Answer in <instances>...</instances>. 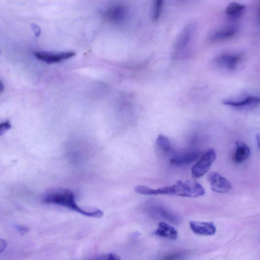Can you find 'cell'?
Segmentation results:
<instances>
[{
	"mask_svg": "<svg viewBox=\"0 0 260 260\" xmlns=\"http://www.w3.org/2000/svg\"><path fill=\"white\" fill-rule=\"evenodd\" d=\"M242 58L243 56L240 53L223 52L215 57L213 62L218 68L232 71L238 67Z\"/></svg>",
	"mask_w": 260,
	"mask_h": 260,
	"instance_id": "4",
	"label": "cell"
},
{
	"mask_svg": "<svg viewBox=\"0 0 260 260\" xmlns=\"http://www.w3.org/2000/svg\"><path fill=\"white\" fill-rule=\"evenodd\" d=\"M7 247L6 242L2 239H0V253L3 252Z\"/></svg>",
	"mask_w": 260,
	"mask_h": 260,
	"instance_id": "23",
	"label": "cell"
},
{
	"mask_svg": "<svg viewBox=\"0 0 260 260\" xmlns=\"http://www.w3.org/2000/svg\"><path fill=\"white\" fill-rule=\"evenodd\" d=\"M256 140L257 141V145H258V147L259 148V136L257 135L256 136Z\"/></svg>",
	"mask_w": 260,
	"mask_h": 260,
	"instance_id": "26",
	"label": "cell"
},
{
	"mask_svg": "<svg viewBox=\"0 0 260 260\" xmlns=\"http://www.w3.org/2000/svg\"><path fill=\"white\" fill-rule=\"evenodd\" d=\"M200 156L198 151L192 150L174 155L170 160V163L175 166L190 164L198 159Z\"/></svg>",
	"mask_w": 260,
	"mask_h": 260,
	"instance_id": "11",
	"label": "cell"
},
{
	"mask_svg": "<svg viewBox=\"0 0 260 260\" xmlns=\"http://www.w3.org/2000/svg\"><path fill=\"white\" fill-rule=\"evenodd\" d=\"M126 14V8L122 5H118L107 9L104 13V16L108 21L117 23L122 21Z\"/></svg>",
	"mask_w": 260,
	"mask_h": 260,
	"instance_id": "12",
	"label": "cell"
},
{
	"mask_svg": "<svg viewBox=\"0 0 260 260\" xmlns=\"http://www.w3.org/2000/svg\"><path fill=\"white\" fill-rule=\"evenodd\" d=\"M236 149L234 155V160L237 164H240L247 159L250 155V149L243 141L236 142Z\"/></svg>",
	"mask_w": 260,
	"mask_h": 260,
	"instance_id": "14",
	"label": "cell"
},
{
	"mask_svg": "<svg viewBox=\"0 0 260 260\" xmlns=\"http://www.w3.org/2000/svg\"><path fill=\"white\" fill-rule=\"evenodd\" d=\"M216 156V151L213 148H211L206 150L200 159L192 167V176L194 178H199L204 175L215 160Z\"/></svg>",
	"mask_w": 260,
	"mask_h": 260,
	"instance_id": "5",
	"label": "cell"
},
{
	"mask_svg": "<svg viewBox=\"0 0 260 260\" xmlns=\"http://www.w3.org/2000/svg\"><path fill=\"white\" fill-rule=\"evenodd\" d=\"M182 256L180 254L171 255L166 257L164 260H179Z\"/></svg>",
	"mask_w": 260,
	"mask_h": 260,
	"instance_id": "22",
	"label": "cell"
},
{
	"mask_svg": "<svg viewBox=\"0 0 260 260\" xmlns=\"http://www.w3.org/2000/svg\"><path fill=\"white\" fill-rule=\"evenodd\" d=\"M224 105L239 109H248L256 107L259 103V98L249 95L238 100L226 99L222 102Z\"/></svg>",
	"mask_w": 260,
	"mask_h": 260,
	"instance_id": "8",
	"label": "cell"
},
{
	"mask_svg": "<svg viewBox=\"0 0 260 260\" xmlns=\"http://www.w3.org/2000/svg\"><path fill=\"white\" fill-rule=\"evenodd\" d=\"M136 192L144 195H170L184 197L197 198L204 195L205 191L198 182L191 180H178L169 186L153 189L143 185L135 187Z\"/></svg>",
	"mask_w": 260,
	"mask_h": 260,
	"instance_id": "1",
	"label": "cell"
},
{
	"mask_svg": "<svg viewBox=\"0 0 260 260\" xmlns=\"http://www.w3.org/2000/svg\"><path fill=\"white\" fill-rule=\"evenodd\" d=\"M211 189L217 193H224L229 191L232 185L224 177L216 172H212L208 176Z\"/></svg>",
	"mask_w": 260,
	"mask_h": 260,
	"instance_id": "6",
	"label": "cell"
},
{
	"mask_svg": "<svg viewBox=\"0 0 260 260\" xmlns=\"http://www.w3.org/2000/svg\"><path fill=\"white\" fill-rule=\"evenodd\" d=\"M17 229L18 231L22 234H24L28 231V228L24 226H17Z\"/></svg>",
	"mask_w": 260,
	"mask_h": 260,
	"instance_id": "24",
	"label": "cell"
},
{
	"mask_svg": "<svg viewBox=\"0 0 260 260\" xmlns=\"http://www.w3.org/2000/svg\"><path fill=\"white\" fill-rule=\"evenodd\" d=\"M189 226L194 234L201 236H212L216 231V226L212 222L191 221Z\"/></svg>",
	"mask_w": 260,
	"mask_h": 260,
	"instance_id": "10",
	"label": "cell"
},
{
	"mask_svg": "<svg viewBox=\"0 0 260 260\" xmlns=\"http://www.w3.org/2000/svg\"><path fill=\"white\" fill-rule=\"evenodd\" d=\"M245 9V5L237 2H232L226 7L225 13L230 18L236 19L241 16Z\"/></svg>",
	"mask_w": 260,
	"mask_h": 260,
	"instance_id": "15",
	"label": "cell"
},
{
	"mask_svg": "<svg viewBox=\"0 0 260 260\" xmlns=\"http://www.w3.org/2000/svg\"><path fill=\"white\" fill-rule=\"evenodd\" d=\"M87 260H121L120 257L115 253H109L97 256Z\"/></svg>",
	"mask_w": 260,
	"mask_h": 260,
	"instance_id": "19",
	"label": "cell"
},
{
	"mask_svg": "<svg viewBox=\"0 0 260 260\" xmlns=\"http://www.w3.org/2000/svg\"><path fill=\"white\" fill-rule=\"evenodd\" d=\"M42 201L45 204L64 207L88 217L100 218L103 215L100 209L87 211L79 207L76 203L74 193L68 188L51 189L44 194Z\"/></svg>",
	"mask_w": 260,
	"mask_h": 260,
	"instance_id": "2",
	"label": "cell"
},
{
	"mask_svg": "<svg viewBox=\"0 0 260 260\" xmlns=\"http://www.w3.org/2000/svg\"><path fill=\"white\" fill-rule=\"evenodd\" d=\"M164 1L156 0L153 4L152 11V18L154 20H157L161 13Z\"/></svg>",
	"mask_w": 260,
	"mask_h": 260,
	"instance_id": "18",
	"label": "cell"
},
{
	"mask_svg": "<svg viewBox=\"0 0 260 260\" xmlns=\"http://www.w3.org/2000/svg\"><path fill=\"white\" fill-rule=\"evenodd\" d=\"M151 211L155 214L159 215L161 217L165 218L172 222H178L179 219L178 216L174 215L169 210L161 206H154L151 208Z\"/></svg>",
	"mask_w": 260,
	"mask_h": 260,
	"instance_id": "16",
	"label": "cell"
},
{
	"mask_svg": "<svg viewBox=\"0 0 260 260\" xmlns=\"http://www.w3.org/2000/svg\"><path fill=\"white\" fill-rule=\"evenodd\" d=\"M154 234L157 236L170 240L176 239L178 235L177 231L174 227L162 221L158 223Z\"/></svg>",
	"mask_w": 260,
	"mask_h": 260,
	"instance_id": "13",
	"label": "cell"
},
{
	"mask_svg": "<svg viewBox=\"0 0 260 260\" xmlns=\"http://www.w3.org/2000/svg\"><path fill=\"white\" fill-rule=\"evenodd\" d=\"M75 54V52L73 51H67L59 53H51L46 52H34V55L37 58L48 64L59 62L74 56Z\"/></svg>",
	"mask_w": 260,
	"mask_h": 260,
	"instance_id": "7",
	"label": "cell"
},
{
	"mask_svg": "<svg viewBox=\"0 0 260 260\" xmlns=\"http://www.w3.org/2000/svg\"><path fill=\"white\" fill-rule=\"evenodd\" d=\"M31 28L33 30L35 36L36 37H39L41 32L40 27L36 24L32 23L31 24Z\"/></svg>",
	"mask_w": 260,
	"mask_h": 260,
	"instance_id": "21",
	"label": "cell"
},
{
	"mask_svg": "<svg viewBox=\"0 0 260 260\" xmlns=\"http://www.w3.org/2000/svg\"><path fill=\"white\" fill-rule=\"evenodd\" d=\"M196 30L195 24L187 23L179 32L173 49V56L175 58L186 56L193 42Z\"/></svg>",
	"mask_w": 260,
	"mask_h": 260,
	"instance_id": "3",
	"label": "cell"
},
{
	"mask_svg": "<svg viewBox=\"0 0 260 260\" xmlns=\"http://www.w3.org/2000/svg\"><path fill=\"white\" fill-rule=\"evenodd\" d=\"M238 30L236 25H225L213 31L210 36V40L213 42L225 40L234 37Z\"/></svg>",
	"mask_w": 260,
	"mask_h": 260,
	"instance_id": "9",
	"label": "cell"
},
{
	"mask_svg": "<svg viewBox=\"0 0 260 260\" xmlns=\"http://www.w3.org/2000/svg\"><path fill=\"white\" fill-rule=\"evenodd\" d=\"M11 127V125L9 121L0 123V136L9 130Z\"/></svg>",
	"mask_w": 260,
	"mask_h": 260,
	"instance_id": "20",
	"label": "cell"
},
{
	"mask_svg": "<svg viewBox=\"0 0 260 260\" xmlns=\"http://www.w3.org/2000/svg\"><path fill=\"white\" fill-rule=\"evenodd\" d=\"M157 146L163 151L171 152L172 148L168 138L162 135H159L156 139Z\"/></svg>",
	"mask_w": 260,
	"mask_h": 260,
	"instance_id": "17",
	"label": "cell"
},
{
	"mask_svg": "<svg viewBox=\"0 0 260 260\" xmlns=\"http://www.w3.org/2000/svg\"><path fill=\"white\" fill-rule=\"evenodd\" d=\"M5 89L4 83L0 80V93H2Z\"/></svg>",
	"mask_w": 260,
	"mask_h": 260,
	"instance_id": "25",
	"label": "cell"
}]
</instances>
